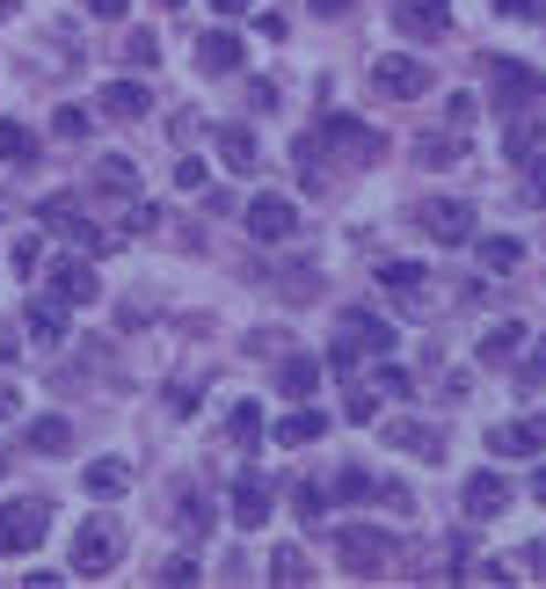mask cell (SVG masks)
Wrapping results in <instances>:
<instances>
[{
  "instance_id": "1",
  "label": "cell",
  "mask_w": 546,
  "mask_h": 589,
  "mask_svg": "<svg viewBox=\"0 0 546 589\" xmlns=\"http://www.w3.org/2000/svg\"><path fill=\"white\" fill-rule=\"evenodd\" d=\"M335 554H343L350 575H393L401 568V538L371 532V524H343V532H335Z\"/></svg>"
},
{
  "instance_id": "2",
  "label": "cell",
  "mask_w": 546,
  "mask_h": 589,
  "mask_svg": "<svg viewBox=\"0 0 546 589\" xmlns=\"http://www.w3.org/2000/svg\"><path fill=\"white\" fill-rule=\"evenodd\" d=\"M44 532H52V503H44V495L0 503V560H15V554H30V546H44Z\"/></svg>"
},
{
  "instance_id": "3",
  "label": "cell",
  "mask_w": 546,
  "mask_h": 589,
  "mask_svg": "<svg viewBox=\"0 0 546 589\" xmlns=\"http://www.w3.org/2000/svg\"><path fill=\"white\" fill-rule=\"evenodd\" d=\"M124 560V532L109 517H88L73 532V575H109Z\"/></svg>"
},
{
  "instance_id": "4",
  "label": "cell",
  "mask_w": 546,
  "mask_h": 589,
  "mask_svg": "<svg viewBox=\"0 0 546 589\" xmlns=\"http://www.w3.org/2000/svg\"><path fill=\"white\" fill-rule=\"evenodd\" d=\"M416 225L444 248H466L474 241V204H466V197H423V204H416Z\"/></svg>"
},
{
  "instance_id": "5",
  "label": "cell",
  "mask_w": 546,
  "mask_h": 589,
  "mask_svg": "<svg viewBox=\"0 0 546 589\" xmlns=\"http://www.w3.org/2000/svg\"><path fill=\"white\" fill-rule=\"evenodd\" d=\"M36 219H44V233H59V241H73V248H81V255H109V248H117V241H109V233H103V225H88V219H81V211L66 204V197H44V204H36Z\"/></svg>"
},
{
  "instance_id": "6",
  "label": "cell",
  "mask_w": 546,
  "mask_h": 589,
  "mask_svg": "<svg viewBox=\"0 0 546 589\" xmlns=\"http://www.w3.org/2000/svg\"><path fill=\"white\" fill-rule=\"evenodd\" d=\"M241 225H248V241L277 248V241H292V233H300V204H292V197H277V190H263L255 204L241 211Z\"/></svg>"
},
{
  "instance_id": "7",
  "label": "cell",
  "mask_w": 546,
  "mask_h": 589,
  "mask_svg": "<svg viewBox=\"0 0 546 589\" xmlns=\"http://www.w3.org/2000/svg\"><path fill=\"white\" fill-rule=\"evenodd\" d=\"M371 87L393 95V103H416V95H430V66L408 52H387V59H371Z\"/></svg>"
},
{
  "instance_id": "8",
  "label": "cell",
  "mask_w": 546,
  "mask_h": 589,
  "mask_svg": "<svg viewBox=\"0 0 546 589\" xmlns=\"http://www.w3.org/2000/svg\"><path fill=\"white\" fill-rule=\"evenodd\" d=\"M321 146H335L343 160H379V132L371 124H357V117H321Z\"/></svg>"
},
{
  "instance_id": "9",
  "label": "cell",
  "mask_w": 546,
  "mask_h": 589,
  "mask_svg": "<svg viewBox=\"0 0 546 589\" xmlns=\"http://www.w3.org/2000/svg\"><path fill=\"white\" fill-rule=\"evenodd\" d=\"M52 298H59V306H95V298H103V284H95L88 255H66V262H52Z\"/></svg>"
},
{
  "instance_id": "10",
  "label": "cell",
  "mask_w": 546,
  "mask_h": 589,
  "mask_svg": "<svg viewBox=\"0 0 546 589\" xmlns=\"http://www.w3.org/2000/svg\"><path fill=\"white\" fill-rule=\"evenodd\" d=\"M335 343H350L357 357H393V328L379 320V313H343V328H335Z\"/></svg>"
},
{
  "instance_id": "11",
  "label": "cell",
  "mask_w": 546,
  "mask_h": 589,
  "mask_svg": "<svg viewBox=\"0 0 546 589\" xmlns=\"http://www.w3.org/2000/svg\"><path fill=\"white\" fill-rule=\"evenodd\" d=\"M459 509H466L474 524L503 517V509H511V481H503V473H474V481H466V495H459Z\"/></svg>"
},
{
  "instance_id": "12",
  "label": "cell",
  "mask_w": 546,
  "mask_h": 589,
  "mask_svg": "<svg viewBox=\"0 0 546 589\" xmlns=\"http://www.w3.org/2000/svg\"><path fill=\"white\" fill-rule=\"evenodd\" d=\"M489 444H495V459H539V451H546V416L503 422V430H495Z\"/></svg>"
},
{
  "instance_id": "13",
  "label": "cell",
  "mask_w": 546,
  "mask_h": 589,
  "mask_svg": "<svg viewBox=\"0 0 546 589\" xmlns=\"http://www.w3.org/2000/svg\"><path fill=\"white\" fill-rule=\"evenodd\" d=\"M233 524H241V532H263V524H270V481H241V487H233Z\"/></svg>"
},
{
  "instance_id": "14",
  "label": "cell",
  "mask_w": 546,
  "mask_h": 589,
  "mask_svg": "<svg viewBox=\"0 0 546 589\" xmlns=\"http://www.w3.org/2000/svg\"><path fill=\"white\" fill-rule=\"evenodd\" d=\"M146 109H154V95H146V81H109L103 87V117H146Z\"/></svg>"
},
{
  "instance_id": "15",
  "label": "cell",
  "mask_w": 546,
  "mask_h": 589,
  "mask_svg": "<svg viewBox=\"0 0 546 589\" xmlns=\"http://www.w3.org/2000/svg\"><path fill=\"white\" fill-rule=\"evenodd\" d=\"M489 73H495V87H503V103H532V95H539V73H525L517 66V59H489Z\"/></svg>"
},
{
  "instance_id": "16",
  "label": "cell",
  "mask_w": 546,
  "mask_h": 589,
  "mask_svg": "<svg viewBox=\"0 0 546 589\" xmlns=\"http://www.w3.org/2000/svg\"><path fill=\"white\" fill-rule=\"evenodd\" d=\"M474 255H481V270H489V277H511L517 262H525V241H511V233H489V241H474Z\"/></svg>"
},
{
  "instance_id": "17",
  "label": "cell",
  "mask_w": 546,
  "mask_h": 589,
  "mask_svg": "<svg viewBox=\"0 0 546 589\" xmlns=\"http://www.w3.org/2000/svg\"><path fill=\"white\" fill-rule=\"evenodd\" d=\"M197 66H204V73H241V36H233V30H212L204 44H197Z\"/></svg>"
},
{
  "instance_id": "18",
  "label": "cell",
  "mask_w": 546,
  "mask_h": 589,
  "mask_svg": "<svg viewBox=\"0 0 546 589\" xmlns=\"http://www.w3.org/2000/svg\"><path fill=\"white\" fill-rule=\"evenodd\" d=\"M95 190L103 197H139V168H132L124 154H103L95 160Z\"/></svg>"
},
{
  "instance_id": "19",
  "label": "cell",
  "mask_w": 546,
  "mask_h": 589,
  "mask_svg": "<svg viewBox=\"0 0 546 589\" xmlns=\"http://www.w3.org/2000/svg\"><path fill=\"white\" fill-rule=\"evenodd\" d=\"M219 160H227L233 175H248L255 160H263L255 154V132H248V124H219Z\"/></svg>"
},
{
  "instance_id": "20",
  "label": "cell",
  "mask_w": 546,
  "mask_h": 589,
  "mask_svg": "<svg viewBox=\"0 0 546 589\" xmlns=\"http://www.w3.org/2000/svg\"><path fill=\"white\" fill-rule=\"evenodd\" d=\"M393 22H401L408 36H444V0H401Z\"/></svg>"
},
{
  "instance_id": "21",
  "label": "cell",
  "mask_w": 546,
  "mask_h": 589,
  "mask_svg": "<svg viewBox=\"0 0 546 589\" xmlns=\"http://www.w3.org/2000/svg\"><path fill=\"white\" fill-rule=\"evenodd\" d=\"M416 160H423V168H452V160H466V132H423V139H416Z\"/></svg>"
},
{
  "instance_id": "22",
  "label": "cell",
  "mask_w": 546,
  "mask_h": 589,
  "mask_svg": "<svg viewBox=\"0 0 546 589\" xmlns=\"http://www.w3.org/2000/svg\"><path fill=\"white\" fill-rule=\"evenodd\" d=\"M277 386H284V400H306V393H314V386H321V365H314V357H300V349H292V357H284V365H277Z\"/></svg>"
},
{
  "instance_id": "23",
  "label": "cell",
  "mask_w": 546,
  "mask_h": 589,
  "mask_svg": "<svg viewBox=\"0 0 546 589\" xmlns=\"http://www.w3.org/2000/svg\"><path fill=\"white\" fill-rule=\"evenodd\" d=\"M387 444L416 451V459H444V437L430 430V422H393V430H387Z\"/></svg>"
},
{
  "instance_id": "24",
  "label": "cell",
  "mask_w": 546,
  "mask_h": 589,
  "mask_svg": "<svg viewBox=\"0 0 546 589\" xmlns=\"http://www.w3.org/2000/svg\"><path fill=\"white\" fill-rule=\"evenodd\" d=\"M0 160H8V168H30V160H36V132H30V124L0 117Z\"/></svg>"
},
{
  "instance_id": "25",
  "label": "cell",
  "mask_w": 546,
  "mask_h": 589,
  "mask_svg": "<svg viewBox=\"0 0 546 589\" xmlns=\"http://www.w3.org/2000/svg\"><path fill=\"white\" fill-rule=\"evenodd\" d=\"M30 451H44V459L73 451V422H66V416H36V422H30Z\"/></svg>"
},
{
  "instance_id": "26",
  "label": "cell",
  "mask_w": 546,
  "mask_h": 589,
  "mask_svg": "<svg viewBox=\"0 0 546 589\" xmlns=\"http://www.w3.org/2000/svg\"><path fill=\"white\" fill-rule=\"evenodd\" d=\"M81 481H88V495H103V503H109V495H124V487H132V466H124V459H95Z\"/></svg>"
},
{
  "instance_id": "27",
  "label": "cell",
  "mask_w": 546,
  "mask_h": 589,
  "mask_svg": "<svg viewBox=\"0 0 546 589\" xmlns=\"http://www.w3.org/2000/svg\"><path fill=\"white\" fill-rule=\"evenodd\" d=\"M321 430H328V416H321V408H292V416L277 422V444H314Z\"/></svg>"
},
{
  "instance_id": "28",
  "label": "cell",
  "mask_w": 546,
  "mask_h": 589,
  "mask_svg": "<svg viewBox=\"0 0 546 589\" xmlns=\"http://www.w3.org/2000/svg\"><path fill=\"white\" fill-rule=\"evenodd\" d=\"M30 335H36V343H66V306H59V298H36V306H30Z\"/></svg>"
},
{
  "instance_id": "29",
  "label": "cell",
  "mask_w": 546,
  "mask_h": 589,
  "mask_svg": "<svg viewBox=\"0 0 546 589\" xmlns=\"http://www.w3.org/2000/svg\"><path fill=\"white\" fill-rule=\"evenodd\" d=\"M270 582H314V560H306L300 546H277V554H270Z\"/></svg>"
},
{
  "instance_id": "30",
  "label": "cell",
  "mask_w": 546,
  "mask_h": 589,
  "mask_svg": "<svg viewBox=\"0 0 546 589\" xmlns=\"http://www.w3.org/2000/svg\"><path fill=\"white\" fill-rule=\"evenodd\" d=\"M227 437L233 444H255V437H263V408H255V400H233V416H227Z\"/></svg>"
},
{
  "instance_id": "31",
  "label": "cell",
  "mask_w": 546,
  "mask_h": 589,
  "mask_svg": "<svg viewBox=\"0 0 546 589\" xmlns=\"http://www.w3.org/2000/svg\"><path fill=\"white\" fill-rule=\"evenodd\" d=\"M517 349H525V328H517V320H503V328L481 335V357H489V365H503V357H517Z\"/></svg>"
},
{
  "instance_id": "32",
  "label": "cell",
  "mask_w": 546,
  "mask_h": 589,
  "mask_svg": "<svg viewBox=\"0 0 546 589\" xmlns=\"http://www.w3.org/2000/svg\"><path fill=\"white\" fill-rule=\"evenodd\" d=\"M379 284L387 292H423V262H379Z\"/></svg>"
},
{
  "instance_id": "33",
  "label": "cell",
  "mask_w": 546,
  "mask_h": 589,
  "mask_svg": "<svg viewBox=\"0 0 546 589\" xmlns=\"http://www.w3.org/2000/svg\"><path fill=\"white\" fill-rule=\"evenodd\" d=\"M517 168H525V197H532V204L546 211V154H539V146H532V154L517 160Z\"/></svg>"
},
{
  "instance_id": "34",
  "label": "cell",
  "mask_w": 546,
  "mask_h": 589,
  "mask_svg": "<svg viewBox=\"0 0 546 589\" xmlns=\"http://www.w3.org/2000/svg\"><path fill=\"white\" fill-rule=\"evenodd\" d=\"M371 487H379V481H371L365 466H343V473H335V495H343V503H365Z\"/></svg>"
},
{
  "instance_id": "35",
  "label": "cell",
  "mask_w": 546,
  "mask_h": 589,
  "mask_svg": "<svg viewBox=\"0 0 546 589\" xmlns=\"http://www.w3.org/2000/svg\"><path fill=\"white\" fill-rule=\"evenodd\" d=\"M8 262H15L22 277H30L36 262H44V241H36V233H22V241H15V248H8Z\"/></svg>"
},
{
  "instance_id": "36",
  "label": "cell",
  "mask_w": 546,
  "mask_h": 589,
  "mask_svg": "<svg viewBox=\"0 0 546 589\" xmlns=\"http://www.w3.org/2000/svg\"><path fill=\"white\" fill-rule=\"evenodd\" d=\"M124 52H132V66H154L160 44H154V30H132V36H124Z\"/></svg>"
},
{
  "instance_id": "37",
  "label": "cell",
  "mask_w": 546,
  "mask_h": 589,
  "mask_svg": "<svg viewBox=\"0 0 546 589\" xmlns=\"http://www.w3.org/2000/svg\"><path fill=\"white\" fill-rule=\"evenodd\" d=\"M204 524H212V503H204V495H182V532H204Z\"/></svg>"
},
{
  "instance_id": "38",
  "label": "cell",
  "mask_w": 546,
  "mask_h": 589,
  "mask_svg": "<svg viewBox=\"0 0 546 589\" xmlns=\"http://www.w3.org/2000/svg\"><path fill=\"white\" fill-rule=\"evenodd\" d=\"M343 416H350V422H371V416H379V393H365V386H350V400H343Z\"/></svg>"
},
{
  "instance_id": "39",
  "label": "cell",
  "mask_w": 546,
  "mask_h": 589,
  "mask_svg": "<svg viewBox=\"0 0 546 589\" xmlns=\"http://www.w3.org/2000/svg\"><path fill=\"white\" fill-rule=\"evenodd\" d=\"M539 386H546V343H539V349H532V365H525V371H517V393H539Z\"/></svg>"
},
{
  "instance_id": "40",
  "label": "cell",
  "mask_w": 546,
  "mask_h": 589,
  "mask_svg": "<svg viewBox=\"0 0 546 589\" xmlns=\"http://www.w3.org/2000/svg\"><path fill=\"white\" fill-rule=\"evenodd\" d=\"M160 225V211L154 204H139V197H132V211H124V233H154Z\"/></svg>"
},
{
  "instance_id": "41",
  "label": "cell",
  "mask_w": 546,
  "mask_h": 589,
  "mask_svg": "<svg viewBox=\"0 0 546 589\" xmlns=\"http://www.w3.org/2000/svg\"><path fill=\"white\" fill-rule=\"evenodd\" d=\"M59 139H88V109H59Z\"/></svg>"
},
{
  "instance_id": "42",
  "label": "cell",
  "mask_w": 546,
  "mask_h": 589,
  "mask_svg": "<svg viewBox=\"0 0 546 589\" xmlns=\"http://www.w3.org/2000/svg\"><path fill=\"white\" fill-rule=\"evenodd\" d=\"M371 495H379V503H387V509H416V495H408L401 481H379V487H371Z\"/></svg>"
},
{
  "instance_id": "43",
  "label": "cell",
  "mask_w": 546,
  "mask_h": 589,
  "mask_svg": "<svg viewBox=\"0 0 546 589\" xmlns=\"http://www.w3.org/2000/svg\"><path fill=\"white\" fill-rule=\"evenodd\" d=\"M160 582H168V589H176V582H197V560H160Z\"/></svg>"
},
{
  "instance_id": "44",
  "label": "cell",
  "mask_w": 546,
  "mask_h": 589,
  "mask_svg": "<svg viewBox=\"0 0 546 589\" xmlns=\"http://www.w3.org/2000/svg\"><path fill=\"white\" fill-rule=\"evenodd\" d=\"M379 393H401V400H408L416 386H408V371H401V365H379Z\"/></svg>"
},
{
  "instance_id": "45",
  "label": "cell",
  "mask_w": 546,
  "mask_h": 589,
  "mask_svg": "<svg viewBox=\"0 0 546 589\" xmlns=\"http://www.w3.org/2000/svg\"><path fill=\"white\" fill-rule=\"evenodd\" d=\"M176 190H204V160H176Z\"/></svg>"
},
{
  "instance_id": "46",
  "label": "cell",
  "mask_w": 546,
  "mask_h": 589,
  "mask_svg": "<svg viewBox=\"0 0 546 589\" xmlns=\"http://www.w3.org/2000/svg\"><path fill=\"white\" fill-rule=\"evenodd\" d=\"M197 408V386H168V416H190Z\"/></svg>"
},
{
  "instance_id": "47",
  "label": "cell",
  "mask_w": 546,
  "mask_h": 589,
  "mask_svg": "<svg viewBox=\"0 0 546 589\" xmlns=\"http://www.w3.org/2000/svg\"><path fill=\"white\" fill-rule=\"evenodd\" d=\"M292 503H300V517H321V509H328V495H321V487H300Z\"/></svg>"
},
{
  "instance_id": "48",
  "label": "cell",
  "mask_w": 546,
  "mask_h": 589,
  "mask_svg": "<svg viewBox=\"0 0 546 589\" xmlns=\"http://www.w3.org/2000/svg\"><path fill=\"white\" fill-rule=\"evenodd\" d=\"M8 416H22V393H15V386H0V422H8Z\"/></svg>"
},
{
  "instance_id": "49",
  "label": "cell",
  "mask_w": 546,
  "mask_h": 589,
  "mask_svg": "<svg viewBox=\"0 0 546 589\" xmlns=\"http://www.w3.org/2000/svg\"><path fill=\"white\" fill-rule=\"evenodd\" d=\"M525 575H539V582H546V546H525Z\"/></svg>"
},
{
  "instance_id": "50",
  "label": "cell",
  "mask_w": 546,
  "mask_h": 589,
  "mask_svg": "<svg viewBox=\"0 0 546 589\" xmlns=\"http://www.w3.org/2000/svg\"><path fill=\"white\" fill-rule=\"evenodd\" d=\"M88 8H95V15H103V22H117L124 8H132V0H88Z\"/></svg>"
},
{
  "instance_id": "51",
  "label": "cell",
  "mask_w": 546,
  "mask_h": 589,
  "mask_svg": "<svg viewBox=\"0 0 546 589\" xmlns=\"http://www.w3.org/2000/svg\"><path fill=\"white\" fill-rule=\"evenodd\" d=\"M357 0H314V15H350Z\"/></svg>"
},
{
  "instance_id": "52",
  "label": "cell",
  "mask_w": 546,
  "mask_h": 589,
  "mask_svg": "<svg viewBox=\"0 0 546 589\" xmlns=\"http://www.w3.org/2000/svg\"><path fill=\"white\" fill-rule=\"evenodd\" d=\"M495 15H532V0H495Z\"/></svg>"
},
{
  "instance_id": "53",
  "label": "cell",
  "mask_w": 546,
  "mask_h": 589,
  "mask_svg": "<svg viewBox=\"0 0 546 589\" xmlns=\"http://www.w3.org/2000/svg\"><path fill=\"white\" fill-rule=\"evenodd\" d=\"M212 8L219 15H248V0H212Z\"/></svg>"
},
{
  "instance_id": "54",
  "label": "cell",
  "mask_w": 546,
  "mask_h": 589,
  "mask_svg": "<svg viewBox=\"0 0 546 589\" xmlns=\"http://www.w3.org/2000/svg\"><path fill=\"white\" fill-rule=\"evenodd\" d=\"M532 495H539V503H546V466H539V481H532Z\"/></svg>"
},
{
  "instance_id": "55",
  "label": "cell",
  "mask_w": 546,
  "mask_h": 589,
  "mask_svg": "<svg viewBox=\"0 0 546 589\" xmlns=\"http://www.w3.org/2000/svg\"><path fill=\"white\" fill-rule=\"evenodd\" d=\"M160 8H182V0H160Z\"/></svg>"
}]
</instances>
